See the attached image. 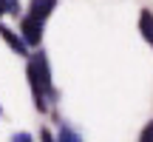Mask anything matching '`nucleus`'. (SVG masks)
<instances>
[{"mask_svg":"<svg viewBox=\"0 0 153 142\" xmlns=\"http://www.w3.org/2000/svg\"><path fill=\"white\" fill-rule=\"evenodd\" d=\"M43 142H57V139H54V137H51V134H48V131H43Z\"/></svg>","mask_w":153,"mask_h":142,"instance_id":"obj_9","label":"nucleus"},{"mask_svg":"<svg viewBox=\"0 0 153 142\" xmlns=\"http://www.w3.org/2000/svg\"><path fill=\"white\" fill-rule=\"evenodd\" d=\"M139 142H153V120L142 128V134H139Z\"/></svg>","mask_w":153,"mask_h":142,"instance_id":"obj_6","label":"nucleus"},{"mask_svg":"<svg viewBox=\"0 0 153 142\" xmlns=\"http://www.w3.org/2000/svg\"><path fill=\"white\" fill-rule=\"evenodd\" d=\"M139 31H142V37L153 46V11L150 9H142V11H139Z\"/></svg>","mask_w":153,"mask_h":142,"instance_id":"obj_4","label":"nucleus"},{"mask_svg":"<svg viewBox=\"0 0 153 142\" xmlns=\"http://www.w3.org/2000/svg\"><path fill=\"white\" fill-rule=\"evenodd\" d=\"M54 9H57V0H31V6H28V17L45 23V17H48Z\"/></svg>","mask_w":153,"mask_h":142,"instance_id":"obj_3","label":"nucleus"},{"mask_svg":"<svg viewBox=\"0 0 153 142\" xmlns=\"http://www.w3.org/2000/svg\"><path fill=\"white\" fill-rule=\"evenodd\" d=\"M57 142H82V137L74 131L71 125H65V122H60V137H57Z\"/></svg>","mask_w":153,"mask_h":142,"instance_id":"obj_5","label":"nucleus"},{"mask_svg":"<svg viewBox=\"0 0 153 142\" xmlns=\"http://www.w3.org/2000/svg\"><path fill=\"white\" fill-rule=\"evenodd\" d=\"M0 37H3L6 43H9V49L14 51V54H20V57H28V46L23 43V37H20V34H14L11 28H6L3 23H0Z\"/></svg>","mask_w":153,"mask_h":142,"instance_id":"obj_2","label":"nucleus"},{"mask_svg":"<svg viewBox=\"0 0 153 142\" xmlns=\"http://www.w3.org/2000/svg\"><path fill=\"white\" fill-rule=\"evenodd\" d=\"M11 142H31V134L20 131V134H14V137H11Z\"/></svg>","mask_w":153,"mask_h":142,"instance_id":"obj_8","label":"nucleus"},{"mask_svg":"<svg viewBox=\"0 0 153 142\" xmlns=\"http://www.w3.org/2000/svg\"><path fill=\"white\" fill-rule=\"evenodd\" d=\"M20 37H23V43H26V46H37L40 37H43V23L26 14L20 20Z\"/></svg>","mask_w":153,"mask_h":142,"instance_id":"obj_1","label":"nucleus"},{"mask_svg":"<svg viewBox=\"0 0 153 142\" xmlns=\"http://www.w3.org/2000/svg\"><path fill=\"white\" fill-rule=\"evenodd\" d=\"M3 9H6V14H17L20 11V0H3Z\"/></svg>","mask_w":153,"mask_h":142,"instance_id":"obj_7","label":"nucleus"}]
</instances>
